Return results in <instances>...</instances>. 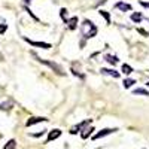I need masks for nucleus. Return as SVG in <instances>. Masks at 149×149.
Wrapping results in <instances>:
<instances>
[{
    "mask_svg": "<svg viewBox=\"0 0 149 149\" xmlns=\"http://www.w3.org/2000/svg\"><path fill=\"white\" fill-rule=\"evenodd\" d=\"M115 9H119L122 12H127V10H131V5L130 3H125V2H118L115 5Z\"/></svg>",
    "mask_w": 149,
    "mask_h": 149,
    "instance_id": "obj_10",
    "label": "nucleus"
},
{
    "mask_svg": "<svg viewBox=\"0 0 149 149\" xmlns=\"http://www.w3.org/2000/svg\"><path fill=\"white\" fill-rule=\"evenodd\" d=\"M3 149H17V140H14V139H10L5 146H3Z\"/></svg>",
    "mask_w": 149,
    "mask_h": 149,
    "instance_id": "obj_14",
    "label": "nucleus"
},
{
    "mask_svg": "<svg viewBox=\"0 0 149 149\" xmlns=\"http://www.w3.org/2000/svg\"><path fill=\"white\" fill-rule=\"evenodd\" d=\"M137 31H139L140 34H143V36H149V33H148L146 30H143V29H137Z\"/></svg>",
    "mask_w": 149,
    "mask_h": 149,
    "instance_id": "obj_22",
    "label": "nucleus"
},
{
    "mask_svg": "<svg viewBox=\"0 0 149 149\" xmlns=\"http://www.w3.org/2000/svg\"><path fill=\"white\" fill-rule=\"evenodd\" d=\"M33 57L37 60V61H39V63H42V64H46L48 67H51L57 74H60V76H64V74H66V72L63 70V69H61V66H58L57 63H54V61H49V60H42V58H39V57H37L36 54H33Z\"/></svg>",
    "mask_w": 149,
    "mask_h": 149,
    "instance_id": "obj_2",
    "label": "nucleus"
},
{
    "mask_svg": "<svg viewBox=\"0 0 149 149\" xmlns=\"http://www.w3.org/2000/svg\"><path fill=\"white\" fill-rule=\"evenodd\" d=\"M12 106H14V103H12L10 100L9 102H5V103H0V110H10Z\"/></svg>",
    "mask_w": 149,
    "mask_h": 149,
    "instance_id": "obj_13",
    "label": "nucleus"
},
{
    "mask_svg": "<svg viewBox=\"0 0 149 149\" xmlns=\"http://www.w3.org/2000/svg\"><path fill=\"white\" fill-rule=\"evenodd\" d=\"M60 15H61V18H63V21H64V22L69 19V15H67V9H66V8H63V9L60 10Z\"/></svg>",
    "mask_w": 149,
    "mask_h": 149,
    "instance_id": "obj_20",
    "label": "nucleus"
},
{
    "mask_svg": "<svg viewBox=\"0 0 149 149\" xmlns=\"http://www.w3.org/2000/svg\"><path fill=\"white\" fill-rule=\"evenodd\" d=\"M100 72H102L103 74H107V76L115 78V79H118V78L121 76L119 72H116V70H113V69H104V67H102V69H100Z\"/></svg>",
    "mask_w": 149,
    "mask_h": 149,
    "instance_id": "obj_6",
    "label": "nucleus"
},
{
    "mask_svg": "<svg viewBox=\"0 0 149 149\" xmlns=\"http://www.w3.org/2000/svg\"><path fill=\"white\" fill-rule=\"evenodd\" d=\"M103 58H104V61H107L110 66H116L118 61H119V58H118L116 55H110V54H106Z\"/></svg>",
    "mask_w": 149,
    "mask_h": 149,
    "instance_id": "obj_9",
    "label": "nucleus"
},
{
    "mask_svg": "<svg viewBox=\"0 0 149 149\" xmlns=\"http://www.w3.org/2000/svg\"><path fill=\"white\" fill-rule=\"evenodd\" d=\"M60 136H61V130H58V128L51 130V131H49V134H48V139H46V142H52V140L58 139Z\"/></svg>",
    "mask_w": 149,
    "mask_h": 149,
    "instance_id": "obj_8",
    "label": "nucleus"
},
{
    "mask_svg": "<svg viewBox=\"0 0 149 149\" xmlns=\"http://www.w3.org/2000/svg\"><path fill=\"white\" fill-rule=\"evenodd\" d=\"M124 74H131L133 73V67L128 66V64H122V70H121Z\"/></svg>",
    "mask_w": 149,
    "mask_h": 149,
    "instance_id": "obj_17",
    "label": "nucleus"
},
{
    "mask_svg": "<svg viewBox=\"0 0 149 149\" xmlns=\"http://www.w3.org/2000/svg\"><path fill=\"white\" fill-rule=\"evenodd\" d=\"M143 19L142 14H139V12H134V14H131V21L133 22H140Z\"/></svg>",
    "mask_w": 149,
    "mask_h": 149,
    "instance_id": "obj_15",
    "label": "nucleus"
},
{
    "mask_svg": "<svg viewBox=\"0 0 149 149\" xmlns=\"http://www.w3.org/2000/svg\"><path fill=\"white\" fill-rule=\"evenodd\" d=\"M6 30H8V24H2V26H0V34H3Z\"/></svg>",
    "mask_w": 149,
    "mask_h": 149,
    "instance_id": "obj_21",
    "label": "nucleus"
},
{
    "mask_svg": "<svg viewBox=\"0 0 149 149\" xmlns=\"http://www.w3.org/2000/svg\"><path fill=\"white\" fill-rule=\"evenodd\" d=\"M94 131V127H86V128H84V131H82V139H88L90 137V134Z\"/></svg>",
    "mask_w": 149,
    "mask_h": 149,
    "instance_id": "obj_12",
    "label": "nucleus"
},
{
    "mask_svg": "<svg viewBox=\"0 0 149 149\" xmlns=\"http://www.w3.org/2000/svg\"><path fill=\"white\" fill-rule=\"evenodd\" d=\"M142 6H145V8H149V2H139Z\"/></svg>",
    "mask_w": 149,
    "mask_h": 149,
    "instance_id": "obj_23",
    "label": "nucleus"
},
{
    "mask_svg": "<svg viewBox=\"0 0 149 149\" xmlns=\"http://www.w3.org/2000/svg\"><path fill=\"white\" fill-rule=\"evenodd\" d=\"M30 2H31V0H24V3H26V5H29Z\"/></svg>",
    "mask_w": 149,
    "mask_h": 149,
    "instance_id": "obj_24",
    "label": "nucleus"
},
{
    "mask_svg": "<svg viewBox=\"0 0 149 149\" xmlns=\"http://www.w3.org/2000/svg\"><path fill=\"white\" fill-rule=\"evenodd\" d=\"M24 40L27 43H30L31 46H36V48H43V49H49L51 48V43H46V42H36V40H31L29 37H24Z\"/></svg>",
    "mask_w": 149,
    "mask_h": 149,
    "instance_id": "obj_4",
    "label": "nucleus"
},
{
    "mask_svg": "<svg viewBox=\"0 0 149 149\" xmlns=\"http://www.w3.org/2000/svg\"><path fill=\"white\" fill-rule=\"evenodd\" d=\"M98 14H100L104 19H106V22L107 24H110V15H109V12L107 10H103V9H100V10H98Z\"/></svg>",
    "mask_w": 149,
    "mask_h": 149,
    "instance_id": "obj_16",
    "label": "nucleus"
},
{
    "mask_svg": "<svg viewBox=\"0 0 149 149\" xmlns=\"http://www.w3.org/2000/svg\"><path fill=\"white\" fill-rule=\"evenodd\" d=\"M133 94H134V95H139V94H140V95H149V93H148L146 90H143V88H137V90H134V91H133Z\"/></svg>",
    "mask_w": 149,
    "mask_h": 149,
    "instance_id": "obj_19",
    "label": "nucleus"
},
{
    "mask_svg": "<svg viewBox=\"0 0 149 149\" xmlns=\"http://www.w3.org/2000/svg\"><path fill=\"white\" fill-rule=\"evenodd\" d=\"M45 121H48V119H46V118H43V116H33V118H30V119L26 122V125H27V127H30V125H34V124L45 122Z\"/></svg>",
    "mask_w": 149,
    "mask_h": 149,
    "instance_id": "obj_7",
    "label": "nucleus"
},
{
    "mask_svg": "<svg viewBox=\"0 0 149 149\" xmlns=\"http://www.w3.org/2000/svg\"><path fill=\"white\" fill-rule=\"evenodd\" d=\"M78 17H72V18H69L67 21H66V24H67V27L70 29V30H74L78 27Z\"/></svg>",
    "mask_w": 149,
    "mask_h": 149,
    "instance_id": "obj_11",
    "label": "nucleus"
},
{
    "mask_svg": "<svg viewBox=\"0 0 149 149\" xmlns=\"http://www.w3.org/2000/svg\"><path fill=\"white\" fill-rule=\"evenodd\" d=\"M81 31H82L84 39H91V37H94L97 34V27L93 21L84 19L82 24H81Z\"/></svg>",
    "mask_w": 149,
    "mask_h": 149,
    "instance_id": "obj_1",
    "label": "nucleus"
},
{
    "mask_svg": "<svg viewBox=\"0 0 149 149\" xmlns=\"http://www.w3.org/2000/svg\"><path fill=\"white\" fill-rule=\"evenodd\" d=\"M115 131H116V128H103L102 131H98L93 139H94V140H98V139H102V137H104V136L112 134V133H115Z\"/></svg>",
    "mask_w": 149,
    "mask_h": 149,
    "instance_id": "obj_5",
    "label": "nucleus"
},
{
    "mask_svg": "<svg viewBox=\"0 0 149 149\" xmlns=\"http://www.w3.org/2000/svg\"><path fill=\"white\" fill-rule=\"evenodd\" d=\"M146 85H148V86H149V81H148V82H146Z\"/></svg>",
    "mask_w": 149,
    "mask_h": 149,
    "instance_id": "obj_25",
    "label": "nucleus"
},
{
    "mask_svg": "<svg viewBox=\"0 0 149 149\" xmlns=\"http://www.w3.org/2000/svg\"><path fill=\"white\" fill-rule=\"evenodd\" d=\"M122 84H124V88H131V86L136 84V81L134 79H125Z\"/></svg>",
    "mask_w": 149,
    "mask_h": 149,
    "instance_id": "obj_18",
    "label": "nucleus"
},
{
    "mask_svg": "<svg viewBox=\"0 0 149 149\" xmlns=\"http://www.w3.org/2000/svg\"><path fill=\"white\" fill-rule=\"evenodd\" d=\"M91 121H93V119H84L82 122L76 124L74 127H72V128H70V134H78L79 131H84V128H85L86 125H90Z\"/></svg>",
    "mask_w": 149,
    "mask_h": 149,
    "instance_id": "obj_3",
    "label": "nucleus"
}]
</instances>
